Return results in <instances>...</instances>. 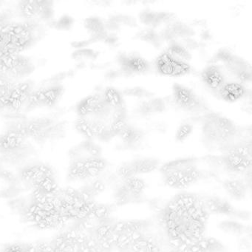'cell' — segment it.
<instances>
[{"instance_id":"cell-1","label":"cell","mask_w":252,"mask_h":252,"mask_svg":"<svg viewBox=\"0 0 252 252\" xmlns=\"http://www.w3.org/2000/svg\"><path fill=\"white\" fill-rule=\"evenodd\" d=\"M203 135L210 142H227L237 133V128L230 119L216 113L205 118Z\"/></svg>"},{"instance_id":"cell-2","label":"cell","mask_w":252,"mask_h":252,"mask_svg":"<svg viewBox=\"0 0 252 252\" xmlns=\"http://www.w3.org/2000/svg\"><path fill=\"white\" fill-rule=\"evenodd\" d=\"M33 88L31 82H15L0 93V109L20 113L26 108V103Z\"/></svg>"},{"instance_id":"cell-3","label":"cell","mask_w":252,"mask_h":252,"mask_svg":"<svg viewBox=\"0 0 252 252\" xmlns=\"http://www.w3.org/2000/svg\"><path fill=\"white\" fill-rule=\"evenodd\" d=\"M34 69L31 59L21 54L0 57V74L11 82L29 76Z\"/></svg>"},{"instance_id":"cell-4","label":"cell","mask_w":252,"mask_h":252,"mask_svg":"<svg viewBox=\"0 0 252 252\" xmlns=\"http://www.w3.org/2000/svg\"><path fill=\"white\" fill-rule=\"evenodd\" d=\"M64 88L61 84L55 83L33 89L26 103L25 110L55 106L61 98Z\"/></svg>"},{"instance_id":"cell-5","label":"cell","mask_w":252,"mask_h":252,"mask_svg":"<svg viewBox=\"0 0 252 252\" xmlns=\"http://www.w3.org/2000/svg\"><path fill=\"white\" fill-rule=\"evenodd\" d=\"M111 111L112 109L107 105L103 95L99 94L86 97L77 105L79 117H94L104 120Z\"/></svg>"},{"instance_id":"cell-6","label":"cell","mask_w":252,"mask_h":252,"mask_svg":"<svg viewBox=\"0 0 252 252\" xmlns=\"http://www.w3.org/2000/svg\"><path fill=\"white\" fill-rule=\"evenodd\" d=\"M18 8L26 20H49L54 15L51 1H21L19 2Z\"/></svg>"},{"instance_id":"cell-7","label":"cell","mask_w":252,"mask_h":252,"mask_svg":"<svg viewBox=\"0 0 252 252\" xmlns=\"http://www.w3.org/2000/svg\"><path fill=\"white\" fill-rule=\"evenodd\" d=\"M158 70L164 76H182L191 71V67L188 63L173 58L167 52L159 56L156 62Z\"/></svg>"},{"instance_id":"cell-8","label":"cell","mask_w":252,"mask_h":252,"mask_svg":"<svg viewBox=\"0 0 252 252\" xmlns=\"http://www.w3.org/2000/svg\"><path fill=\"white\" fill-rule=\"evenodd\" d=\"M174 99L178 106L189 111H195L203 107L201 101L189 88L175 83L172 86Z\"/></svg>"},{"instance_id":"cell-9","label":"cell","mask_w":252,"mask_h":252,"mask_svg":"<svg viewBox=\"0 0 252 252\" xmlns=\"http://www.w3.org/2000/svg\"><path fill=\"white\" fill-rule=\"evenodd\" d=\"M120 71L124 76L140 74L148 71L150 64L145 59L138 55L120 54L118 56Z\"/></svg>"},{"instance_id":"cell-10","label":"cell","mask_w":252,"mask_h":252,"mask_svg":"<svg viewBox=\"0 0 252 252\" xmlns=\"http://www.w3.org/2000/svg\"><path fill=\"white\" fill-rule=\"evenodd\" d=\"M220 96L227 102H234L246 95V90L239 82H227L224 84L219 91Z\"/></svg>"},{"instance_id":"cell-11","label":"cell","mask_w":252,"mask_h":252,"mask_svg":"<svg viewBox=\"0 0 252 252\" xmlns=\"http://www.w3.org/2000/svg\"><path fill=\"white\" fill-rule=\"evenodd\" d=\"M202 79L204 83L211 89L219 91L225 83V77L218 66L209 65L202 72Z\"/></svg>"},{"instance_id":"cell-12","label":"cell","mask_w":252,"mask_h":252,"mask_svg":"<svg viewBox=\"0 0 252 252\" xmlns=\"http://www.w3.org/2000/svg\"><path fill=\"white\" fill-rule=\"evenodd\" d=\"M134 176L138 174L150 173L158 167L160 161L153 158H143L127 163Z\"/></svg>"},{"instance_id":"cell-13","label":"cell","mask_w":252,"mask_h":252,"mask_svg":"<svg viewBox=\"0 0 252 252\" xmlns=\"http://www.w3.org/2000/svg\"><path fill=\"white\" fill-rule=\"evenodd\" d=\"M85 27L91 33V39L94 42L104 40L108 34L104 26V22H103L99 17H88L85 20Z\"/></svg>"},{"instance_id":"cell-14","label":"cell","mask_w":252,"mask_h":252,"mask_svg":"<svg viewBox=\"0 0 252 252\" xmlns=\"http://www.w3.org/2000/svg\"><path fill=\"white\" fill-rule=\"evenodd\" d=\"M119 136L124 143L128 146H134L139 143L144 137V132L141 129L128 125Z\"/></svg>"},{"instance_id":"cell-15","label":"cell","mask_w":252,"mask_h":252,"mask_svg":"<svg viewBox=\"0 0 252 252\" xmlns=\"http://www.w3.org/2000/svg\"><path fill=\"white\" fill-rule=\"evenodd\" d=\"M103 98L112 110H116L125 106L123 95L116 88L112 87H108L104 90Z\"/></svg>"},{"instance_id":"cell-16","label":"cell","mask_w":252,"mask_h":252,"mask_svg":"<svg viewBox=\"0 0 252 252\" xmlns=\"http://www.w3.org/2000/svg\"><path fill=\"white\" fill-rule=\"evenodd\" d=\"M224 188L234 199L241 200L246 196V186L240 181H226L224 183Z\"/></svg>"},{"instance_id":"cell-17","label":"cell","mask_w":252,"mask_h":252,"mask_svg":"<svg viewBox=\"0 0 252 252\" xmlns=\"http://www.w3.org/2000/svg\"><path fill=\"white\" fill-rule=\"evenodd\" d=\"M166 52L169 55L172 56L173 58L186 62V63H188L191 59V55L189 51L184 45L177 43V42H172Z\"/></svg>"},{"instance_id":"cell-18","label":"cell","mask_w":252,"mask_h":252,"mask_svg":"<svg viewBox=\"0 0 252 252\" xmlns=\"http://www.w3.org/2000/svg\"><path fill=\"white\" fill-rule=\"evenodd\" d=\"M137 36L141 40L148 42L156 47H158L161 42V38H160V35L158 34L153 29H144V30L141 31L137 34Z\"/></svg>"},{"instance_id":"cell-19","label":"cell","mask_w":252,"mask_h":252,"mask_svg":"<svg viewBox=\"0 0 252 252\" xmlns=\"http://www.w3.org/2000/svg\"><path fill=\"white\" fill-rule=\"evenodd\" d=\"M220 229L225 233L240 235L244 232L245 227L242 224L233 221H223L219 225Z\"/></svg>"},{"instance_id":"cell-20","label":"cell","mask_w":252,"mask_h":252,"mask_svg":"<svg viewBox=\"0 0 252 252\" xmlns=\"http://www.w3.org/2000/svg\"><path fill=\"white\" fill-rule=\"evenodd\" d=\"M122 94L126 96L136 97V98H150L153 96L150 91L145 88H140V87L126 88L124 90Z\"/></svg>"},{"instance_id":"cell-21","label":"cell","mask_w":252,"mask_h":252,"mask_svg":"<svg viewBox=\"0 0 252 252\" xmlns=\"http://www.w3.org/2000/svg\"><path fill=\"white\" fill-rule=\"evenodd\" d=\"M128 125L126 118H113L110 127L115 135H119Z\"/></svg>"},{"instance_id":"cell-22","label":"cell","mask_w":252,"mask_h":252,"mask_svg":"<svg viewBox=\"0 0 252 252\" xmlns=\"http://www.w3.org/2000/svg\"><path fill=\"white\" fill-rule=\"evenodd\" d=\"M193 127L189 124H183L177 131L176 139L178 141H184L191 135Z\"/></svg>"},{"instance_id":"cell-23","label":"cell","mask_w":252,"mask_h":252,"mask_svg":"<svg viewBox=\"0 0 252 252\" xmlns=\"http://www.w3.org/2000/svg\"><path fill=\"white\" fill-rule=\"evenodd\" d=\"M148 102L153 113H162L166 109L164 100L161 98H152Z\"/></svg>"},{"instance_id":"cell-24","label":"cell","mask_w":252,"mask_h":252,"mask_svg":"<svg viewBox=\"0 0 252 252\" xmlns=\"http://www.w3.org/2000/svg\"><path fill=\"white\" fill-rule=\"evenodd\" d=\"M234 57H235V55L231 54L228 50L220 49L218 51L216 55H215V60H216L217 61L224 63L225 65V64L231 63L233 59L234 58Z\"/></svg>"},{"instance_id":"cell-25","label":"cell","mask_w":252,"mask_h":252,"mask_svg":"<svg viewBox=\"0 0 252 252\" xmlns=\"http://www.w3.org/2000/svg\"><path fill=\"white\" fill-rule=\"evenodd\" d=\"M76 57L81 59H95L97 56V53L92 49L88 48H82L74 53Z\"/></svg>"},{"instance_id":"cell-26","label":"cell","mask_w":252,"mask_h":252,"mask_svg":"<svg viewBox=\"0 0 252 252\" xmlns=\"http://www.w3.org/2000/svg\"><path fill=\"white\" fill-rule=\"evenodd\" d=\"M73 25V19L71 17L64 16L58 20L56 23V26L59 29H63V30H67L70 29V26Z\"/></svg>"},{"instance_id":"cell-27","label":"cell","mask_w":252,"mask_h":252,"mask_svg":"<svg viewBox=\"0 0 252 252\" xmlns=\"http://www.w3.org/2000/svg\"><path fill=\"white\" fill-rule=\"evenodd\" d=\"M14 83H15V82H11V80L7 79L6 77L2 76V74H0V93L8 88V87L11 86Z\"/></svg>"},{"instance_id":"cell-28","label":"cell","mask_w":252,"mask_h":252,"mask_svg":"<svg viewBox=\"0 0 252 252\" xmlns=\"http://www.w3.org/2000/svg\"><path fill=\"white\" fill-rule=\"evenodd\" d=\"M91 187L98 193L102 192L106 189L105 184H104L102 181H99V180H96V181H94V182L92 183Z\"/></svg>"},{"instance_id":"cell-29","label":"cell","mask_w":252,"mask_h":252,"mask_svg":"<svg viewBox=\"0 0 252 252\" xmlns=\"http://www.w3.org/2000/svg\"><path fill=\"white\" fill-rule=\"evenodd\" d=\"M0 178H2V179L5 180V181H10V182H13V181H15L14 174L8 170L1 171L0 172Z\"/></svg>"},{"instance_id":"cell-30","label":"cell","mask_w":252,"mask_h":252,"mask_svg":"<svg viewBox=\"0 0 252 252\" xmlns=\"http://www.w3.org/2000/svg\"><path fill=\"white\" fill-rule=\"evenodd\" d=\"M104 41L106 43L109 44L110 45H113L117 43L118 38L116 37V35L107 34V37L104 39Z\"/></svg>"},{"instance_id":"cell-31","label":"cell","mask_w":252,"mask_h":252,"mask_svg":"<svg viewBox=\"0 0 252 252\" xmlns=\"http://www.w3.org/2000/svg\"><path fill=\"white\" fill-rule=\"evenodd\" d=\"M64 242H65V239H64V234H60V235L57 236L55 240H54L55 248H60Z\"/></svg>"},{"instance_id":"cell-32","label":"cell","mask_w":252,"mask_h":252,"mask_svg":"<svg viewBox=\"0 0 252 252\" xmlns=\"http://www.w3.org/2000/svg\"><path fill=\"white\" fill-rule=\"evenodd\" d=\"M64 191H65L66 194L71 196V197H75L78 194L77 190L75 189L73 187H67V188L64 189Z\"/></svg>"},{"instance_id":"cell-33","label":"cell","mask_w":252,"mask_h":252,"mask_svg":"<svg viewBox=\"0 0 252 252\" xmlns=\"http://www.w3.org/2000/svg\"><path fill=\"white\" fill-rule=\"evenodd\" d=\"M202 39L204 41H208L212 38V35H211L210 32L209 31H204L203 33H201Z\"/></svg>"},{"instance_id":"cell-34","label":"cell","mask_w":252,"mask_h":252,"mask_svg":"<svg viewBox=\"0 0 252 252\" xmlns=\"http://www.w3.org/2000/svg\"><path fill=\"white\" fill-rule=\"evenodd\" d=\"M42 220V217H40L39 216V215H34V219H33V221H34V222H36V223H38V222H40V221Z\"/></svg>"}]
</instances>
